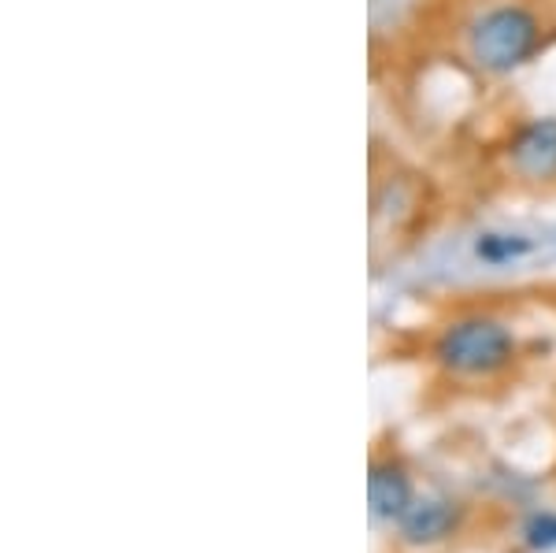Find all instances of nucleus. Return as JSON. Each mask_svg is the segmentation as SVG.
I'll return each mask as SVG.
<instances>
[{"label":"nucleus","instance_id":"1","mask_svg":"<svg viewBox=\"0 0 556 553\" xmlns=\"http://www.w3.org/2000/svg\"><path fill=\"white\" fill-rule=\"evenodd\" d=\"M434 364L456 379H490L516 361V335L505 319L471 312L438 331L430 345Z\"/></svg>","mask_w":556,"mask_h":553},{"label":"nucleus","instance_id":"2","mask_svg":"<svg viewBox=\"0 0 556 553\" xmlns=\"http://www.w3.org/2000/svg\"><path fill=\"white\" fill-rule=\"evenodd\" d=\"M542 45V20L527 4H493L468 26V52L486 75H513Z\"/></svg>","mask_w":556,"mask_h":553},{"label":"nucleus","instance_id":"3","mask_svg":"<svg viewBox=\"0 0 556 553\" xmlns=\"http://www.w3.org/2000/svg\"><path fill=\"white\" fill-rule=\"evenodd\" d=\"M545 238H538L534 230H519V227H493L479 230L471 238V264L479 272H513V267L534 261L542 253Z\"/></svg>","mask_w":556,"mask_h":553},{"label":"nucleus","instance_id":"4","mask_svg":"<svg viewBox=\"0 0 556 553\" xmlns=\"http://www.w3.org/2000/svg\"><path fill=\"white\" fill-rule=\"evenodd\" d=\"M508 167L531 183L556 178V120L523 123L508 141Z\"/></svg>","mask_w":556,"mask_h":553},{"label":"nucleus","instance_id":"5","mask_svg":"<svg viewBox=\"0 0 556 553\" xmlns=\"http://www.w3.org/2000/svg\"><path fill=\"white\" fill-rule=\"evenodd\" d=\"M460 516L464 510L453 498H442V494L416 498V502L408 505V513L397 520L401 542H405V546H438V542H445L460 528Z\"/></svg>","mask_w":556,"mask_h":553},{"label":"nucleus","instance_id":"6","mask_svg":"<svg viewBox=\"0 0 556 553\" xmlns=\"http://www.w3.org/2000/svg\"><path fill=\"white\" fill-rule=\"evenodd\" d=\"M412 502H416V494H412L408 472L397 461H375L371 472H367V505H371L375 520L397 524Z\"/></svg>","mask_w":556,"mask_h":553},{"label":"nucleus","instance_id":"7","mask_svg":"<svg viewBox=\"0 0 556 553\" xmlns=\"http://www.w3.org/2000/svg\"><path fill=\"white\" fill-rule=\"evenodd\" d=\"M527 542L534 550H553L556 546V516L553 513H542V516H531V524L523 528Z\"/></svg>","mask_w":556,"mask_h":553}]
</instances>
